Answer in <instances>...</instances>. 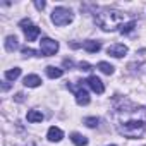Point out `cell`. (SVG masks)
Here are the masks:
<instances>
[{
    "mask_svg": "<svg viewBox=\"0 0 146 146\" xmlns=\"http://www.w3.org/2000/svg\"><path fill=\"white\" fill-rule=\"evenodd\" d=\"M115 127L124 137H141L146 131V107L136 105L129 100H119L112 112Z\"/></svg>",
    "mask_w": 146,
    "mask_h": 146,
    "instance_id": "obj_1",
    "label": "cell"
},
{
    "mask_svg": "<svg viewBox=\"0 0 146 146\" xmlns=\"http://www.w3.org/2000/svg\"><path fill=\"white\" fill-rule=\"evenodd\" d=\"M124 19H125V14L117 9H103L98 14H95V23L103 31H115L117 28H122Z\"/></svg>",
    "mask_w": 146,
    "mask_h": 146,
    "instance_id": "obj_2",
    "label": "cell"
},
{
    "mask_svg": "<svg viewBox=\"0 0 146 146\" xmlns=\"http://www.w3.org/2000/svg\"><path fill=\"white\" fill-rule=\"evenodd\" d=\"M72 12L65 7H55L52 12V23L55 26H67L69 23H72Z\"/></svg>",
    "mask_w": 146,
    "mask_h": 146,
    "instance_id": "obj_3",
    "label": "cell"
},
{
    "mask_svg": "<svg viewBox=\"0 0 146 146\" xmlns=\"http://www.w3.org/2000/svg\"><path fill=\"white\" fill-rule=\"evenodd\" d=\"M58 50V41L52 40V38H41L40 41V53L43 57H52L55 55Z\"/></svg>",
    "mask_w": 146,
    "mask_h": 146,
    "instance_id": "obj_4",
    "label": "cell"
},
{
    "mask_svg": "<svg viewBox=\"0 0 146 146\" xmlns=\"http://www.w3.org/2000/svg\"><path fill=\"white\" fill-rule=\"evenodd\" d=\"M83 83H84V81H81V84H79L78 88H74V86H69V88L74 91V95H76V102H78L79 105H88V103H90V93L83 88Z\"/></svg>",
    "mask_w": 146,
    "mask_h": 146,
    "instance_id": "obj_5",
    "label": "cell"
},
{
    "mask_svg": "<svg viewBox=\"0 0 146 146\" xmlns=\"http://www.w3.org/2000/svg\"><path fill=\"white\" fill-rule=\"evenodd\" d=\"M107 53L112 55V57H115V58H120V57H124L127 53V46L122 45V43H115V45H112V46L107 48Z\"/></svg>",
    "mask_w": 146,
    "mask_h": 146,
    "instance_id": "obj_6",
    "label": "cell"
},
{
    "mask_svg": "<svg viewBox=\"0 0 146 146\" xmlns=\"http://www.w3.org/2000/svg\"><path fill=\"white\" fill-rule=\"evenodd\" d=\"M86 84H88L95 93H98V95H102V93L105 91V86H103L102 79H100V78H96V76H90V78L86 79Z\"/></svg>",
    "mask_w": 146,
    "mask_h": 146,
    "instance_id": "obj_7",
    "label": "cell"
},
{
    "mask_svg": "<svg viewBox=\"0 0 146 146\" xmlns=\"http://www.w3.org/2000/svg\"><path fill=\"white\" fill-rule=\"evenodd\" d=\"M46 137H48V141H52V143H58V141H62V137H64V132H62L58 127L52 125V127L48 129V134H46Z\"/></svg>",
    "mask_w": 146,
    "mask_h": 146,
    "instance_id": "obj_8",
    "label": "cell"
},
{
    "mask_svg": "<svg viewBox=\"0 0 146 146\" xmlns=\"http://www.w3.org/2000/svg\"><path fill=\"white\" fill-rule=\"evenodd\" d=\"M23 31H24V36H26L28 41H35V40L40 36V28H38V26H33V24L28 26V28H24Z\"/></svg>",
    "mask_w": 146,
    "mask_h": 146,
    "instance_id": "obj_9",
    "label": "cell"
},
{
    "mask_svg": "<svg viewBox=\"0 0 146 146\" xmlns=\"http://www.w3.org/2000/svg\"><path fill=\"white\" fill-rule=\"evenodd\" d=\"M83 48H84L86 52H90V53H96V52L102 48V43H100V41H95V40H88V41L83 43Z\"/></svg>",
    "mask_w": 146,
    "mask_h": 146,
    "instance_id": "obj_10",
    "label": "cell"
},
{
    "mask_svg": "<svg viewBox=\"0 0 146 146\" xmlns=\"http://www.w3.org/2000/svg\"><path fill=\"white\" fill-rule=\"evenodd\" d=\"M40 84H41V79L36 74H29V76L24 78V86H28V88H36Z\"/></svg>",
    "mask_w": 146,
    "mask_h": 146,
    "instance_id": "obj_11",
    "label": "cell"
},
{
    "mask_svg": "<svg viewBox=\"0 0 146 146\" xmlns=\"http://www.w3.org/2000/svg\"><path fill=\"white\" fill-rule=\"evenodd\" d=\"M26 119H28V122L36 124V122H41L45 117H43V113H41L40 110H29V112H28V115H26Z\"/></svg>",
    "mask_w": 146,
    "mask_h": 146,
    "instance_id": "obj_12",
    "label": "cell"
},
{
    "mask_svg": "<svg viewBox=\"0 0 146 146\" xmlns=\"http://www.w3.org/2000/svg\"><path fill=\"white\" fill-rule=\"evenodd\" d=\"M70 141L74 143L76 146H86V144H88V139H86L83 134H79V132H72V134H70Z\"/></svg>",
    "mask_w": 146,
    "mask_h": 146,
    "instance_id": "obj_13",
    "label": "cell"
},
{
    "mask_svg": "<svg viewBox=\"0 0 146 146\" xmlns=\"http://www.w3.org/2000/svg\"><path fill=\"white\" fill-rule=\"evenodd\" d=\"M46 76L52 78V79H57V78H62L64 76V70L58 69V67H53V65H48L46 67Z\"/></svg>",
    "mask_w": 146,
    "mask_h": 146,
    "instance_id": "obj_14",
    "label": "cell"
},
{
    "mask_svg": "<svg viewBox=\"0 0 146 146\" xmlns=\"http://www.w3.org/2000/svg\"><path fill=\"white\" fill-rule=\"evenodd\" d=\"M17 46L19 45H17V38L16 36H7L5 38V50L7 52H14Z\"/></svg>",
    "mask_w": 146,
    "mask_h": 146,
    "instance_id": "obj_15",
    "label": "cell"
},
{
    "mask_svg": "<svg viewBox=\"0 0 146 146\" xmlns=\"http://www.w3.org/2000/svg\"><path fill=\"white\" fill-rule=\"evenodd\" d=\"M19 76H21V69H19V67H14V69H11V70L5 72V78H7L9 81H16Z\"/></svg>",
    "mask_w": 146,
    "mask_h": 146,
    "instance_id": "obj_16",
    "label": "cell"
},
{
    "mask_svg": "<svg viewBox=\"0 0 146 146\" xmlns=\"http://www.w3.org/2000/svg\"><path fill=\"white\" fill-rule=\"evenodd\" d=\"M98 69L103 72V74H108V76L113 72V65L108 64V62H100V64H98Z\"/></svg>",
    "mask_w": 146,
    "mask_h": 146,
    "instance_id": "obj_17",
    "label": "cell"
},
{
    "mask_svg": "<svg viewBox=\"0 0 146 146\" xmlns=\"http://www.w3.org/2000/svg\"><path fill=\"white\" fill-rule=\"evenodd\" d=\"M84 124H86L88 127H91V129H93V127H98L100 119H98V117H86V119H84Z\"/></svg>",
    "mask_w": 146,
    "mask_h": 146,
    "instance_id": "obj_18",
    "label": "cell"
},
{
    "mask_svg": "<svg viewBox=\"0 0 146 146\" xmlns=\"http://www.w3.org/2000/svg\"><path fill=\"white\" fill-rule=\"evenodd\" d=\"M134 28H136V21H131V23H127V24H124V26L120 28V33H122V35H127V33H131Z\"/></svg>",
    "mask_w": 146,
    "mask_h": 146,
    "instance_id": "obj_19",
    "label": "cell"
},
{
    "mask_svg": "<svg viewBox=\"0 0 146 146\" xmlns=\"http://www.w3.org/2000/svg\"><path fill=\"white\" fill-rule=\"evenodd\" d=\"M21 53H23V57H33V55H38L33 48H29V46H23L21 48Z\"/></svg>",
    "mask_w": 146,
    "mask_h": 146,
    "instance_id": "obj_20",
    "label": "cell"
},
{
    "mask_svg": "<svg viewBox=\"0 0 146 146\" xmlns=\"http://www.w3.org/2000/svg\"><path fill=\"white\" fill-rule=\"evenodd\" d=\"M79 69H81V70H91V65H90L88 62H81V64H79Z\"/></svg>",
    "mask_w": 146,
    "mask_h": 146,
    "instance_id": "obj_21",
    "label": "cell"
},
{
    "mask_svg": "<svg viewBox=\"0 0 146 146\" xmlns=\"http://www.w3.org/2000/svg\"><path fill=\"white\" fill-rule=\"evenodd\" d=\"M19 26H21V28L24 29V28H28V26H31V21H29V19H23V21L19 23Z\"/></svg>",
    "mask_w": 146,
    "mask_h": 146,
    "instance_id": "obj_22",
    "label": "cell"
},
{
    "mask_svg": "<svg viewBox=\"0 0 146 146\" xmlns=\"http://www.w3.org/2000/svg\"><path fill=\"white\" fill-rule=\"evenodd\" d=\"M35 5H36V9H40V11H43L46 4H45V2H35Z\"/></svg>",
    "mask_w": 146,
    "mask_h": 146,
    "instance_id": "obj_23",
    "label": "cell"
},
{
    "mask_svg": "<svg viewBox=\"0 0 146 146\" xmlns=\"http://www.w3.org/2000/svg\"><path fill=\"white\" fill-rule=\"evenodd\" d=\"M64 65H65V67H72V65H74V64H72V60L65 58V60H64Z\"/></svg>",
    "mask_w": 146,
    "mask_h": 146,
    "instance_id": "obj_24",
    "label": "cell"
},
{
    "mask_svg": "<svg viewBox=\"0 0 146 146\" xmlns=\"http://www.w3.org/2000/svg\"><path fill=\"white\" fill-rule=\"evenodd\" d=\"M23 96H24L23 93H17V95H16V100H17V102H23Z\"/></svg>",
    "mask_w": 146,
    "mask_h": 146,
    "instance_id": "obj_25",
    "label": "cell"
},
{
    "mask_svg": "<svg viewBox=\"0 0 146 146\" xmlns=\"http://www.w3.org/2000/svg\"><path fill=\"white\" fill-rule=\"evenodd\" d=\"M110 146H115V144H110Z\"/></svg>",
    "mask_w": 146,
    "mask_h": 146,
    "instance_id": "obj_26",
    "label": "cell"
}]
</instances>
